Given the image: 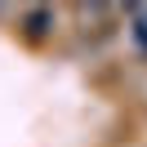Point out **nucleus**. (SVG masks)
<instances>
[{
	"label": "nucleus",
	"mask_w": 147,
	"mask_h": 147,
	"mask_svg": "<svg viewBox=\"0 0 147 147\" xmlns=\"http://www.w3.org/2000/svg\"><path fill=\"white\" fill-rule=\"evenodd\" d=\"M125 18H129V40H134V49L147 54V5H129Z\"/></svg>",
	"instance_id": "obj_1"
},
{
	"label": "nucleus",
	"mask_w": 147,
	"mask_h": 147,
	"mask_svg": "<svg viewBox=\"0 0 147 147\" xmlns=\"http://www.w3.org/2000/svg\"><path fill=\"white\" fill-rule=\"evenodd\" d=\"M54 22H58V18H54V9H27V13H22V27H27V36H31V40H45Z\"/></svg>",
	"instance_id": "obj_2"
}]
</instances>
